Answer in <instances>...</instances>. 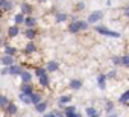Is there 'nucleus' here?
I'll return each mask as SVG.
<instances>
[{"instance_id":"obj_3","label":"nucleus","mask_w":129,"mask_h":117,"mask_svg":"<svg viewBox=\"0 0 129 117\" xmlns=\"http://www.w3.org/2000/svg\"><path fill=\"white\" fill-rule=\"evenodd\" d=\"M21 93H23V94H27V96L32 94V93H34L32 84H29V82H27V84H23V85H21Z\"/></svg>"},{"instance_id":"obj_41","label":"nucleus","mask_w":129,"mask_h":117,"mask_svg":"<svg viewBox=\"0 0 129 117\" xmlns=\"http://www.w3.org/2000/svg\"><path fill=\"white\" fill-rule=\"evenodd\" d=\"M38 2H41V3H43V2H46V0H38Z\"/></svg>"},{"instance_id":"obj_29","label":"nucleus","mask_w":129,"mask_h":117,"mask_svg":"<svg viewBox=\"0 0 129 117\" xmlns=\"http://www.w3.org/2000/svg\"><path fill=\"white\" fill-rule=\"evenodd\" d=\"M105 109H106L108 112H112V109H114V103H112V102H106V105H105Z\"/></svg>"},{"instance_id":"obj_7","label":"nucleus","mask_w":129,"mask_h":117,"mask_svg":"<svg viewBox=\"0 0 129 117\" xmlns=\"http://www.w3.org/2000/svg\"><path fill=\"white\" fill-rule=\"evenodd\" d=\"M5 109H6V114H8V115H14V114L17 112V106H15L14 103H11V102L5 106Z\"/></svg>"},{"instance_id":"obj_20","label":"nucleus","mask_w":129,"mask_h":117,"mask_svg":"<svg viewBox=\"0 0 129 117\" xmlns=\"http://www.w3.org/2000/svg\"><path fill=\"white\" fill-rule=\"evenodd\" d=\"M8 103H9V100L6 96H0V108H5Z\"/></svg>"},{"instance_id":"obj_21","label":"nucleus","mask_w":129,"mask_h":117,"mask_svg":"<svg viewBox=\"0 0 129 117\" xmlns=\"http://www.w3.org/2000/svg\"><path fill=\"white\" fill-rule=\"evenodd\" d=\"M21 11H23L24 14H29V12H32V6L27 5V3H23V5H21Z\"/></svg>"},{"instance_id":"obj_31","label":"nucleus","mask_w":129,"mask_h":117,"mask_svg":"<svg viewBox=\"0 0 129 117\" xmlns=\"http://www.w3.org/2000/svg\"><path fill=\"white\" fill-rule=\"evenodd\" d=\"M120 64H123V66H129V56H123V58H120Z\"/></svg>"},{"instance_id":"obj_34","label":"nucleus","mask_w":129,"mask_h":117,"mask_svg":"<svg viewBox=\"0 0 129 117\" xmlns=\"http://www.w3.org/2000/svg\"><path fill=\"white\" fill-rule=\"evenodd\" d=\"M66 117H82V115H81L79 112H72V114H67Z\"/></svg>"},{"instance_id":"obj_19","label":"nucleus","mask_w":129,"mask_h":117,"mask_svg":"<svg viewBox=\"0 0 129 117\" xmlns=\"http://www.w3.org/2000/svg\"><path fill=\"white\" fill-rule=\"evenodd\" d=\"M40 84H41V87H49V78H47V75H44V76L40 78Z\"/></svg>"},{"instance_id":"obj_4","label":"nucleus","mask_w":129,"mask_h":117,"mask_svg":"<svg viewBox=\"0 0 129 117\" xmlns=\"http://www.w3.org/2000/svg\"><path fill=\"white\" fill-rule=\"evenodd\" d=\"M29 100H30L32 105H37V103L41 102V94L40 93H32V94H29Z\"/></svg>"},{"instance_id":"obj_22","label":"nucleus","mask_w":129,"mask_h":117,"mask_svg":"<svg viewBox=\"0 0 129 117\" xmlns=\"http://www.w3.org/2000/svg\"><path fill=\"white\" fill-rule=\"evenodd\" d=\"M67 20V14H56V23H62Z\"/></svg>"},{"instance_id":"obj_26","label":"nucleus","mask_w":129,"mask_h":117,"mask_svg":"<svg viewBox=\"0 0 129 117\" xmlns=\"http://www.w3.org/2000/svg\"><path fill=\"white\" fill-rule=\"evenodd\" d=\"M70 99H72V96H61V99H59V103H61V105H64V103H69V102H70Z\"/></svg>"},{"instance_id":"obj_2","label":"nucleus","mask_w":129,"mask_h":117,"mask_svg":"<svg viewBox=\"0 0 129 117\" xmlns=\"http://www.w3.org/2000/svg\"><path fill=\"white\" fill-rule=\"evenodd\" d=\"M102 17H103V12H102V11H96V12H93V14L88 17V21H87V23H96V21H99Z\"/></svg>"},{"instance_id":"obj_28","label":"nucleus","mask_w":129,"mask_h":117,"mask_svg":"<svg viewBox=\"0 0 129 117\" xmlns=\"http://www.w3.org/2000/svg\"><path fill=\"white\" fill-rule=\"evenodd\" d=\"M78 24H79V31H85L88 27V23L87 21H78Z\"/></svg>"},{"instance_id":"obj_40","label":"nucleus","mask_w":129,"mask_h":117,"mask_svg":"<svg viewBox=\"0 0 129 117\" xmlns=\"http://www.w3.org/2000/svg\"><path fill=\"white\" fill-rule=\"evenodd\" d=\"M106 117H117V115H106Z\"/></svg>"},{"instance_id":"obj_35","label":"nucleus","mask_w":129,"mask_h":117,"mask_svg":"<svg viewBox=\"0 0 129 117\" xmlns=\"http://www.w3.org/2000/svg\"><path fill=\"white\" fill-rule=\"evenodd\" d=\"M112 63H114L115 66H118V64H120V58H117V56H115V58H112Z\"/></svg>"},{"instance_id":"obj_24","label":"nucleus","mask_w":129,"mask_h":117,"mask_svg":"<svg viewBox=\"0 0 129 117\" xmlns=\"http://www.w3.org/2000/svg\"><path fill=\"white\" fill-rule=\"evenodd\" d=\"M23 21H24V17H23V14H17V15H15V23H17V24H15V26L21 24Z\"/></svg>"},{"instance_id":"obj_13","label":"nucleus","mask_w":129,"mask_h":117,"mask_svg":"<svg viewBox=\"0 0 129 117\" xmlns=\"http://www.w3.org/2000/svg\"><path fill=\"white\" fill-rule=\"evenodd\" d=\"M27 27H34L35 24H37V21H35V18L34 17H27V18H24V21H23Z\"/></svg>"},{"instance_id":"obj_6","label":"nucleus","mask_w":129,"mask_h":117,"mask_svg":"<svg viewBox=\"0 0 129 117\" xmlns=\"http://www.w3.org/2000/svg\"><path fill=\"white\" fill-rule=\"evenodd\" d=\"M20 76H21L23 84H27V82H30V81H32V73H30V72H21V73H20Z\"/></svg>"},{"instance_id":"obj_12","label":"nucleus","mask_w":129,"mask_h":117,"mask_svg":"<svg viewBox=\"0 0 129 117\" xmlns=\"http://www.w3.org/2000/svg\"><path fill=\"white\" fill-rule=\"evenodd\" d=\"M35 109H37L38 112H44V111L47 109V102H40V103H37V105H35Z\"/></svg>"},{"instance_id":"obj_38","label":"nucleus","mask_w":129,"mask_h":117,"mask_svg":"<svg viewBox=\"0 0 129 117\" xmlns=\"http://www.w3.org/2000/svg\"><path fill=\"white\" fill-rule=\"evenodd\" d=\"M44 117H56V115H55V114H53V112H52V114H46V115H44Z\"/></svg>"},{"instance_id":"obj_39","label":"nucleus","mask_w":129,"mask_h":117,"mask_svg":"<svg viewBox=\"0 0 129 117\" xmlns=\"http://www.w3.org/2000/svg\"><path fill=\"white\" fill-rule=\"evenodd\" d=\"M91 117H99V114H94V115H91Z\"/></svg>"},{"instance_id":"obj_11","label":"nucleus","mask_w":129,"mask_h":117,"mask_svg":"<svg viewBox=\"0 0 129 117\" xmlns=\"http://www.w3.org/2000/svg\"><path fill=\"white\" fill-rule=\"evenodd\" d=\"M56 70H58V63L55 61H50L46 67V72H56Z\"/></svg>"},{"instance_id":"obj_5","label":"nucleus","mask_w":129,"mask_h":117,"mask_svg":"<svg viewBox=\"0 0 129 117\" xmlns=\"http://www.w3.org/2000/svg\"><path fill=\"white\" fill-rule=\"evenodd\" d=\"M8 73H11V75H20L21 73V67L20 66H8Z\"/></svg>"},{"instance_id":"obj_14","label":"nucleus","mask_w":129,"mask_h":117,"mask_svg":"<svg viewBox=\"0 0 129 117\" xmlns=\"http://www.w3.org/2000/svg\"><path fill=\"white\" fill-rule=\"evenodd\" d=\"M69 31H70L72 34H78V32H79V24H78V21H73V23H70V26H69Z\"/></svg>"},{"instance_id":"obj_25","label":"nucleus","mask_w":129,"mask_h":117,"mask_svg":"<svg viewBox=\"0 0 129 117\" xmlns=\"http://www.w3.org/2000/svg\"><path fill=\"white\" fill-rule=\"evenodd\" d=\"M35 75H37L38 78H41V76H44V75H46V69H43V67H38V69L35 70Z\"/></svg>"},{"instance_id":"obj_37","label":"nucleus","mask_w":129,"mask_h":117,"mask_svg":"<svg viewBox=\"0 0 129 117\" xmlns=\"http://www.w3.org/2000/svg\"><path fill=\"white\" fill-rule=\"evenodd\" d=\"M108 76H109V78H114V76H115V72H111V73H109Z\"/></svg>"},{"instance_id":"obj_36","label":"nucleus","mask_w":129,"mask_h":117,"mask_svg":"<svg viewBox=\"0 0 129 117\" xmlns=\"http://www.w3.org/2000/svg\"><path fill=\"white\" fill-rule=\"evenodd\" d=\"M6 2H8V0H0V8H2V9H3V6H5Z\"/></svg>"},{"instance_id":"obj_27","label":"nucleus","mask_w":129,"mask_h":117,"mask_svg":"<svg viewBox=\"0 0 129 117\" xmlns=\"http://www.w3.org/2000/svg\"><path fill=\"white\" fill-rule=\"evenodd\" d=\"M18 97H20V100H21V102H24V103H30V100H29V96H27V94L20 93V96H18Z\"/></svg>"},{"instance_id":"obj_1","label":"nucleus","mask_w":129,"mask_h":117,"mask_svg":"<svg viewBox=\"0 0 129 117\" xmlns=\"http://www.w3.org/2000/svg\"><path fill=\"white\" fill-rule=\"evenodd\" d=\"M96 31H97L99 34H102V35H108V37H114V38H118V37H120V34H118V32L109 31V29H106V27H102V26L96 27Z\"/></svg>"},{"instance_id":"obj_23","label":"nucleus","mask_w":129,"mask_h":117,"mask_svg":"<svg viewBox=\"0 0 129 117\" xmlns=\"http://www.w3.org/2000/svg\"><path fill=\"white\" fill-rule=\"evenodd\" d=\"M127 100H129V91H124L121 94V97H120V102L121 103H127Z\"/></svg>"},{"instance_id":"obj_18","label":"nucleus","mask_w":129,"mask_h":117,"mask_svg":"<svg viewBox=\"0 0 129 117\" xmlns=\"http://www.w3.org/2000/svg\"><path fill=\"white\" fill-rule=\"evenodd\" d=\"M15 52H17V50H15L12 46H6V47H5V53H6V55H9V56H14V55H15Z\"/></svg>"},{"instance_id":"obj_16","label":"nucleus","mask_w":129,"mask_h":117,"mask_svg":"<svg viewBox=\"0 0 129 117\" xmlns=\"http://www.w3.org/2000/svg\"><path fill=\"white\" fill-rule=\"evenodd\" d=\"M97 82H99V88H105V82H106V76L105 75H99V78H97Z\"/></svg>"},{"instance_id":"obj_15","label":"nucleus","mask_w":129,"mask_h":117,"mask_svg":"<svg viewBox=\"0 0 129 117\" xmlns=\"http://www.w3.org/2000/svg\"><path fill=\"white\" fill-rule=\"evenodd\" d=\"M35 50H37V46H35V44H34L32 41L26 44V49H24V52H26V53H34Z\"/></svg>"},{"instance_id":"obj_33","label":"nucleus","mask_w":129,"mask_h":117,"mask_svg":"<svg viewBox=\"0 0 129 117\" xmlns=\"http://www.w3.org/2000/svg\"><path fill=\"white\" fill-rule=\"evenodd\" d=\"M11 8H12V3H11V2H6V3H5V6H3V9H5V11H8V9H11Z\"/></svg>"},{"instance_id":"obj_32","label":"nucleus","mask_w":129,"mask_h":117,"mask_svg":"<svg viewBox=\"0 0 129 117\" xmlns=\"http://www.w3.org/2000/svg\"><path fill=\"white\" fill-rule=\"evenodd\" d=\"M72 112H76V106H66V115Z\"/></svg>"},{"instance_id":"obj_8","label":"nucleus","mask_w":129,"mask_h":117,"mask_svg":"<svg viewBox=\"0 0 129 117\" xmlns=\"http://www.w3.org/2000/svg\"><path fill=\"white\" fill-rule=\"evenodd\" d=\"M18 34H20V27H18V26H11V27L8 29V35H9V37H12V38H14V37H17Z\"/></svg>"},{"instance_id":"obj_10","label":"nucleus","mask_w":129,"mask_h":117,"mask_svg":"<svg viewBox=\"0 0 129 117\" xmlns=\"http://www.w3.org/2000/svg\"><path fill=\"white\" fill-rule=\"evenodd\" d=\"M2 63H3L5 66H12V64H14V58L9 56V55H5V56L2 58Z\"/></svg>"},{"instance_id":"obj_17","label":"nucleus","mask_w":129,"mask_h":117,"mask_svg":"<svg viewBox=\"0 0 129 117\" xmlns=\"http://www.w3.org/2000/svg\"><path fill=\"white\" fill-rule=\"evenodd\" d=\"M81 85H82V82H81V81H78V79H73V81L70 82V87H72L73 90H79V88H81Z\"/></svg>"},{"instance_id":"obj_9","label":"nucleus","mask_w":129,"mask_h":117,"mask_svg":"<svg viewBox=\"0 0 129 117\" xmlns=\"http://www.w3.org/2000/svg\"><path fill=\"white\" fill-rule=\"evenodd\" d=\"M24 35H26V38H29V40H34V38L37 37V31H35L34 27H27V31L24 32Z\"/></svg>"},{"instance_id":"obj_42","label":"nucleus","mask_w":129,"mask_h":117,"mask_svg":"<svg viewBox=\"0 0 129 117\" xmlns=\"http://www.w3.org/2000/svg\"><path fill=\"white\" fill-rule=\"evenodd\" d=\"M0 18H2V12H0Z\"/></svg>"},{"instance_id":"obj_30","label":"nucleus","mask_w":129,"mask_h":117,"mask_svg":"<svg viewBox=\"0 0 129 117\" xmlns=\"http://www.w3.org/2000/svg\"><path fill=\"white\" fill-rule=\"evenodd\" d=\"M87 114H88V117H91V115H94V114H97V111H96V108H93V106H90V108H87Z\"/></svg>"}]
</instances>
